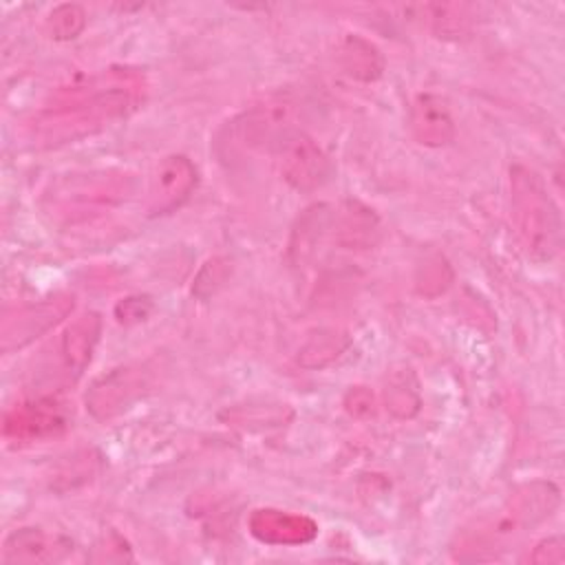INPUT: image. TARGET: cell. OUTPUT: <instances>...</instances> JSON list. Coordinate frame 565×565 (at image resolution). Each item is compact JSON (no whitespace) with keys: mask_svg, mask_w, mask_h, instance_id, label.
<instances>
[{"mask_svg":"<svg viewBox=\"0 0 565 565\" xmlns=\"http://www.w3.org/2000/svg\"><path fill=\"white\" fill-rule=\"evenodd\" d=\"M139 88L141 79L128 71L102 75L88 86L71 90L55 106H51L42 115V121H38V132L49 143H62L88 135L135 110Z\"/></svg>","mask_w":565,"mask_h":565,"instance_id":"cell-1","label":"cell"},{"mask_svg":"<svg viewBox=\"0 0 565 565\" xmlns=\"http://www.w3.org/2000/svg\"><path fill=\"white\" fill-rule=\"evenodd\" d=\"M558 505V488L550 481L519 486L499 510L475 519L457 534V558L486 561L510 547L523 532L543 523Z\"/></svg>","mask_w":565,"mask_h":565,"instance_id":"cell-2","label":"cell"},{"mask_svg":"<svg viewBox=\"0 0 565 565\" xmlns=\"http://www.w3.org/2000/svg\"><path fill=\"white\" fill-rule=\"evenodd\" d=\"M512 221L523 249L534 260H552L563 245V221L541 174L525 168H510Z\"/></svg>","mask_w":565,"mask_h":565,"instance_id":"cell-3","label":"cell"},{"mask_svg":"<svg viewBox=\"0 0 565 565\" xmlns=\"http://www.w3.org/2000/svg\"><path fill=\"white\" fill-rule=\"evenodd\" d=\"M294 106V102L280 97L245 110L227 126L225 143L241 150H280L282 143L298 132Z\"/></svg>","mask_w":565,"mask_h":565,"instance_id":"cell-4","label":"cell"},{"mask_svg":"<svg viewBox=\"0 0 565 565\" xmlns=\"http://www.w3.org/2000/svg\"><path fill=\"white\" fill-rule=\"evenodd\" d=\"M75 307V298L71 294H53L44 300L29 302L24 307L13 309L4 316L0 327V347L2 353H11L15 349L26 347L35 338L51 331L57 322H62Z\"/></svg>","mask_w":565,"mask_h":565,"instance_id":"cell-5","label":"cell"},{"mask_svg":"<svg viewBox=\"0 0 565 565\" xmlns=\"http://www.w3.org/2000/svg\"><path fill=\"white\" fill-rule=\"evenodd\" d=\"M278 152L280 174L298 192H313L322 188L333 172L329 157L302 130L294 132Z\"/></svg>","mask_w":565,"mask_h":565,"instance_id":"cell-6","label":"cell"},{"mask_svg":"<svg viewBox=\"0 0 565 565\" xmlns=\"http://www.w3.org/2000/svg\"><path fill=\"white\" fill-rule=\"evenodd\" d=\"M196 188V168L185 154L166 157L150 181L148 212L163 216L179 210Z\"/></svg>","mask_w":565,"mask_h":565,"instance_id":"cell-7","label":"cell"},{"mask_svg":"<svg viewBox=\"0 0 565 565\" xmlns=\"http://www.w3.org/2000/svg\"><path fill=\"white\" fill-rule=\"evenodd\" d=\"M146 391V371L141 366H119L99 377L86 393V408L97 419H110L124 413Z\"/></svg>","mask_w":565,"mask_h":565,"instance_id":"cell-8","label":"cell"},{"mask_svg":"<svg viewBox=\"0 0 565 565\" xmlns=\"http://www.w3.org/2000/svg\"><path fill=\"white\" fill-rule=\"evenodd\" d=\"M68 417L57 399L44 397L20 404L4 419V435L15 441H40L64 433Z\"/></svg>","mask_w":565,"mask_h":565,"instance_id":"cell-9","label":"cell"},{"mask_svg":"<svg viewBox=\"0 0 565 565\" xmlns=\"http://www.w3.org/2000/svg\"><path fill=\"white\" fill-rule=\"evenodd\" d=\"M249 534L265 545H305L318 536V523L307 514L276 508L254 510L247 519Z\"/></svg>","mask_w":565,"mask_h":565,"instance_id":"cell-10","label":"cell"},{"mask_svg":"<svg viewBox=\"0 0 565 565\" xmlns=\"http://www.w3.org/2000/svg\"><path fill=\"white\" fill-rule=\"evenodd\" d=\"M71 552V541L40 527L13 530L2 545V563H57Z\"/></svg>","mask_w":565,"mask_h":565,"instance_id":"cell-11","label":"cell"},{"mask_svg":"<svg viewBox=\"0 0 565 565\" xmlns=\"http://www.w3.org/2000/svg\"><path fill=\"white\" fill-rule=\"evenodd\" d=\"M99 333H102V318L95 311L82 313L64 331L60 349H62L64 369L71 380H77L90 364L93 351L99 342Z\"/></svg>","mask_w":565,"mask_h":565,"instance_id":"cell-12","label":"cell"},{"mask_svg":"<svg viewBox=\"0 0 565 565\" xmlns=\"http://www.w3.org/2000/svg\"><path fill=\"white\" fill-rule=\"evenodd\" d=\"M411 130L424 146H446L455 137V124L441 99L419 95L411 106Z\"/></svg>","mask_w":565,"mask_h":565,"instance_id":"cell-13","label":"cell"},{"mask_svg":"<svg viewBox=\"0 0 565 565\" xmlns=\"http://www.w3.org/2000/svg\"><path fill=\"white\" fill-rule=\"evenodd\" d=\"M333 227L338 232L340 245L353 247H371L380 234V223L366 205L358 201H347L340 214H333Z\"/></svg>","mask_w":565,"mask_h":565,"instance_id":"cell-14","label":"cell"},{"mask_svg":"<svg viewBox=\"0 0 565 565\" xmlns=\"http://www.w3.org/2000/svg\"><path fill=\"white\" fill-rule=\"evenodd\" d=\"M340 68L358 82H375L384 71V57L375 44L360 35H347L338 51Z\"/></svg>","mask_w":565,"mask_h":565,"instance_id":"cell-15","label":"cell"},{"mask_svg":"<svg viewBox=\"0 0 565 565\" xmlns=\"http://www.w3.org/2000/svg\"><path fill=\"white\" fill-rule=\"evenodd\" d=\"M333 223V212H329L327 205H313L309 207L294 227L291 241H289V256L296 265L309 260L316 252V245L320 243L324 230H329Z\"/></svg>","mask_w":565,"mask_h":565,"instance_id":"cell-16","label":"cell"},{"mask_svg":"<svg viewBox=\"0 0 565 565\" xmlns=\"http://www.w3.org/2000/svg\"><path fill=\"white\" fill-rule=\"evenodd\" d=\"M349 347V338L340 331L333 329H322L300 347L298 351V362L307 369H320L333 362L335 358L342 355V351Z\"/></svg>","mask_w":565,"mask_h":565,"instance_id":"cell-17","label":"cell"},{"mask_svg":"<svg viewBox=\"0 0 565 565\" xmlns=\"http://www.w3.org/2000/svg\"><path fill=\"white\" fill-rule=\"evenodd\" d=\"M411 371L406 369V373H395L388 384H386V408L399 417H413L419 411V391H417V382L411 380Z\"/></svg>","mask_w":565,"mask_h":565,"instance_id":"cell-18","label":"cell"},{"mask_svg":"<svg viewBox=\"0 0 565 565\" xmlns=\"http://www.w3.org/2000/svg\"><path fill=\"white\" fill-rule=\"evenodd\" d=\"M86 26V13L79 4H60L46 18V29L55 40H73Z\"/></svg>","mask_w":565,"mask_h":565,"instance_id":"cell-19","label":"cell"},{"mask_svg":"<svg viewBox=\"0 0 565 565\" xmlns=\"http://www.w3.org/2000/svg\"><path fill=\"white\" fill-rule=\"evenodd\" d=\"M527 561L532 563H565V543L561 536H547L541 543H536V547L532 550V554L527 556Z\"/></svg>","mask_w":565,"mask_h":565,"instance_id":"cell-20","label":"cell"},{"mask_svg":"<svg viewBox=\"0 0 565 565\" xmlns=\"http://www.w3.org/2000/svg\"><path fill=\"white\" fill-rule=\"evenodd\" d=\"M121 322H137L150 313V302L146 298H126L115 309Z\"/></svg>","mask_w":565,"mask_h":565,"instance_id":"cell-21","label":"cell"},{"mask_svg":"<svg viewBox=\"0 0 565 565\" xmlns=\"http://www.w3.org/2000/svg\"><path fill=\"white\" fill-rule=\"evenodd\" d=\"M344 406L351 415L355 417H364V415H371L373 413V395L364 388V386H355L347 393V399H344Z\"/></svg>","mask_w":565,"mask_h":565,"instance_id":"cell-22","label":"cell"}]
</instances>
